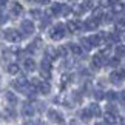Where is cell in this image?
<instances>
[{
  "label": "cell",
  "mask_w": 125,
  "mask_h": 125,
  "mask_svg": "<svg viewBox=\"0 0 125 125\" xmlns=\"http://www.w3.org/2000/svg\"><path fill=\"white\" fill-rule=\"evenodd\" d=\"M5 39H6L8 42H19L20 40V34H19V31L12 30V28H9V30H6L3 32Z\"/></svg>",
  "instance_id": "6da1fadb"
},
{
  "label": "cell",
  "mask_w": 125,
  "mask_h": 125,
  "mask_svg": "<svg viewBox=\"0 0 125 125\" xmlns=\"http://www.w3.org/2000/svg\"><path fill=\"white\" fill-rule=\"evenodd\" d=\"M63 30H65V26L59 23V25H57L54 30L51 31V39H52V40H60L62 37L65 36V31H63Z\"/></svg>",
  "instance_id": "7a4b0ae2"
},
{
  "label": "cell",
  "mask_w": 125,
  "mask_h": 125,
  "mask_svg": "<svg viewBox=\"0 0 125 125\" xmlns=\"http://www.w3.org/2000/svg\"><path fill=\"white\" fill-rule=\"evenodd\" d=\"M110 82L113 85H121L124 82V71H113L110 74Z\"/></svg>",
  "instance_id": "3957f363"
},
{
  "label": "cell",
  "mask_w": 125,
  "mask_h": 125,
  "mask_svg": "<svg viewBox=\"0 0 125 125\" xmlns=\"http://www.w3.org/2000/svg\"><path fill=\"white\" fill-rule=\"evenodd\" d=\"M22 31H23V34H26V36L32 34V32L36 31L34 23H32L31 20H23V22H22Z\"/></svg>",
  "instance_id": "277c9868"
},
{
  "label": "cell",
  "mask_w": 125,
  "mask_h": 125,
  "mask_svg": "<svg viewBox=\"0 0 125 125\" xmlns=\"http://www.w3.org/2000/svg\"><path fill=\"white\" fill-rule=\"evenodd\" d=\"M104 63H105V59H104V56H102V54H94V56H93V62H91V66H93L94 70L102 68Z\"/></svg>",
  "instance_id": "5b68a950"
},
{
  "label": "cell",
  "mask_w": 125,
  "mask_h": 125,
  "mask_svg": "<svg viewBox=\"0 0 125 125\" xmlns=\"http://www.w3.org/2000/svg\"><path fill=\"white\" fill-rule=\"evenodd\" d=\"M48 117H50L51 122H57V124H62V122H63L62 114L59 111H56V110H48Z\"/></svg>",
  "instance_id": "8992f818"
},
{
  "label": "cell",
  "mask_w": 125,
  "mask_h": 125,
  "mask_svg": "<svg viewBox=\"0 0 125 125\" xmlns=\"http://www.w3.org/2000/svg\"><path fill=\"white\" fill-rule=\"evenodd\" d=\"M37 88H39V93L43 94V96H46V94L51 93V85L48 82H40L39 85H37Z\"/></svg>",
  "instance_id": "52a82bcc"
},
{
  "label": "cell",
  "mask_w": 125,
  "mask_h": 125,
  "mask_svg": "<svg viewBox=\"0 0 125 125\" xmlns=\"http://www.w3.org/2000/svg\"><path fill=\"white\" fill-rule=\"evenodd\" d=\"M65 28H66L70 32H77L79 28H80V23L76 22V20H68V22H66V26H65Z\"/></svg>",
  "instance_id": "ba28073f"
},
{
  "label": "cell",
  "mask_w": 125,
  "mask_h": 125,
  "mask_svg": "<svg viewBox=\"0 0 125 125\" xmlns=\"http://www.w3.org/2000/svg\"><path fill=\"white\" fill-rule=\"evenodd\" d=\"M88 111H90L91 116H96V117H99L100 114H102V110H100V107L97 104H91L88 107Z\"/></svg>",
  "instance_id": "9c48e42d"
},
{
  "label": "cell",
  "mask_w": 125,
  "mask_h": 125,
  "mask_svg": "<svg viewBox=\"0 0 125 125\" xmlns=\"http://www.w3.org/2000/svg\"><path fill=\"white\" fill-rule=\"evenodd\" d=\"M99 26V22L96 20V19H86V22H85V28L86 30H90V31H93V30H96V28Z\"/></svg>",
  "instance_id": "30bf717a"
},
{
  "label": "cell",
  "mask_w": 125,
  "mask_h": 125,
  "mask_svg": "<svg viewBox=\"0 0 125 125\" xmlns=\"http://www.w3.org/2000/svg\"><path fill=\"white\" fill-rule=\"evenodd\" d=\"M104 119H105V122L107 124H110V125H113V124H116L117 122V114H114V113H105V116H104Z\"/></svg>",
  "instance_id": "8fae6325"
},
{
  "label": "cell",
  "mask_w": 125,
  "mask_h": 125,
  "mask_svg": "<svg viewBox=\"0 0 125 125\" xmlns=\"http://www.w3.org/2000/svg\"><path fill=\"white\" fill-rule=\"evenodd\" d=\"M34 105H31V104H25L23 105V114H25L26 117H31L32 114H34Z\"/></svg>",
  "instance_id": "7c38bea8"
},
{
  "label": "cell",
  "mask_w": 125,
  "mask_h": 125,
  "mask_svg": "<svg viewBox=\"0 0 125 125\" xmlns=\"http://www.w3.org/2000/svg\"><path fill=\"white\" fill-rule=\"evenodd\" d=\"M23 66H25L26 71H34L36 70V62L32 59H25V62H23Z\"/></svg>",
  "instance_id": "4fadbf2b"
},
{
  "label": "cell",
  "mask_w": 125,
  "mask_h": 125,
  "mask_svg": "<svg viewBox=\"0 0 125 125\" xmlns=\"http://www.w3.org/2000/svg\"><path fill=\"white\" fill-rule=\"evenodd\" d=\"M11 9H12V14H14V16H19V14L23 12V6L19 2H14L12 6H11Z\"/></svg>",
  "instance_id": "5bb4252c"
},
{
  "label": "cell",
  "mask_w": 125,
  "mask_h": 125,
  "mask_svg": "<svg viewBox=\"0 0 125 125\" xmlns=\"http://www.w3.org/2000/svg\"><path fill=\"white\" fill-rule=\"evenodd\" d=\"M88 40L91 43V46H99L100 43H102V39H100V36H97V34H93Z\"/></svg>",
  "instance_id": "9a60e30c"
},
{
  "label": "cell",
  "mask_w": 125,
  "mask_h": 125,
  "mask_svg": "<svg viewBox=\"0 0 125 125\" xmlns=\"http://www.w3.org/2000/svg\"><path fill=\"white\" fill-rule=\"evenodd\" d=\"M70 50H71V52H73L74 56H80V54H82V48H80L77 43H70Z\"/></svg>",
  "instance_id": "2e32d148"
},
{
  "label": "cell",
  "mask_w": 125,
  "mask_h": 125,
  "mask_svg": "<svg viewBox=\"0 0 125 125\" xmlns=\"http://www.w3.org/2000/svg\"><path fill=\"white\" fill-rule=\"evenodd\" d=\"M79 116H80V119H82V121H90V119L93 117V116H91V114H90L88 108H83V110H80Z\"/></svg>",
  "instance_id": "e0dca14e"
},
{
  "label": "cell",
  "mask_w": 125,
  "mask_h": 125,
  "mask_svg": "<svg viewBox=\"0 0 125 125\" xmlns=\"http://www.w3.org/2000/svg\"><path fill=\"white\" fill-rule=\"evenodd\" d=\"M5 96H6V100H8V102L9 104H17V96L16 94H14V93H11V91H6V94H5Z\"/></svg>",
  "instance_id": "ac0fdd59"
},
{
  "label": "cell",
  "mask_w": 125,
  "mask_h": 125,
  "mask_svg": "<svg viewBox=\"0 0 125 125\" xmlns=\"http://www.w3.org/2000/svg\"><path fill=\"white\" fill-rule=\"evenodd\" d=\"M80 45H82L83 50H86V51H90L91 48H93V46H91V43H90V40L86 39V37H82V39H80ZM82 46H80V48H82Z\"/></svg>",
  "instance_id": "d6986e66"
},
{
  "label": "cell",
  "mask_w": 125,
  "mask_h": 125,
  "mask_svg": "<svg viewBox=\"0 0 125 125\" xmlns=\"http://www.w3.org/2000/svg\"><path fill=\"white\" fill-rule=\"evenodd\" d=\"M50 70H51V62L43 59L42 63H40V71H50Z\"/></svg>",
  "instance_id": "ffe728a7"
},
{
  "label": "cell",
  "mask_w": 125,
  "mask_h": 125,
  "mask_svg": "<svg viewBox=\"0 0 125 125\" xmlns=\"http://www.w3.org/2000/svg\"><path fill=\"white\" fill-rule=\"evenodd\" d=\"M56 54L60 56V57H66V56H68V48H66V46H59L57 51H56Z\"/></svg>",
  "instance_id": "44dd1931"
},
{
  "label": "cell",
  "mask_w": 125,
  "mask_h": 125,
  "mask_svg": "<svg viewBox=\"0 0 125 125\" xmlns=\"http://www.w3.org/2000/svg\"><path fill=\"white\" fill-rule=\"evenodd\" d=\"M19 70H20V68H19L17 63H9V65H8V73H9V74H17Z\"/></svg>",
  "instance_id": "7402d4cb"
},
{
  "label": "cell",
  "mask_w": 125,
  "mask_h": 125,
  "mask_svg": "<svg viewBox=\"0 0 125 125\" xmlns=\"http://www.w3.org/2000/svg\"><path fill=\"white\" fill-rule=\"evenodd\" d=\"M124 54H125V48H124V45H119L116 48V59L121 60L122 57H124Z\"/></svg>",
  "instance_id": "603a6c76"
},
{
  "label": "cell",
  "mask_w": 125,
  "mask_h": 125,
  "mask_svg": "<svg viewBox=\"0 0 125 125\" xmlns=\"http://www.w3.org/2000/svg\"><path fill=\"white\" fill-rule=\"evenodd\" d=\"M105 99H108V100H116V99H117V93H116V91H107V93H105Z\"/></svg>",
  "instance_id": "cb8c5ba5"
},
{
  "label": "cell",
  "mask_w": 125,
  "mask_h": 125,
  "mask_svg": "<svg viewBox=\"0 0 125 125\" xmlns=\"http://www.w3.org/2000/svg\"><path fill=\"white\" fill-rule=\"evenodd\" d=\"M60 9H62V5H60V3H52V5H51V12H52V14H59Z\"/></svg>",
  "instance_id": "d4e9b609"
},
{
  "label": "cell",
  "mask_w": 125,
  "mask_h": 125,
  "mask_svg": "<svg viewBox=\"0 0 125 125\" xmlns=\"http://www.w3.org/2000/svg\"><path fill=\"white\" fill-rule=\"evenodd\" d=\"M93 93H94V97L97 99V100H102L105 97V93H104L102 90H96V91H93Z\"/></svg>",
  "instance_id": "484cf974"
},
{
  "label": "cell",
  "mask_w": 125,
  "mask_h": 125,
  "mask_svg": "<svg viewBox=\"0 0 125 125\" xmlns=\"http://www.w3.org/2000/svg\"><path fill=\"white\" fill-rule=\"evenodd\" d=\"M80 6H82V11L85 12V11H88V9H91V8H93V3H91L90 0H86V2H83L82 5H80Z\"/></svg>",
  "instance_id": "4316f807"
},
{
  "label": "cell",
  "mask_w": 125,
  "mask_h": 125,
  "mask_svg": "<svg viewBox=\"0 0 125 125\" xmlns=\"http://www.w3.org/2000/svg\"><path fill=\"white\" fill-rule=\"evenodd\" d=\"M48 23H50V19H48V17H43L42 22H40V28H42V30H43V28H46Z\"/></svg>",
  "instance_id": "83f0119b"
},
{
  "label": "cell",
  "mask_w": 125,
  "mask_h": 125,
  "mask_svg": "<svg viewBox=\"0 0 125 125\" xmlns=\"http://www.w3.org/2000/svg\"><path fill=\"white\" fill-rule=\"evenodd\" d=\"M40 76L43 79H50L51 77V71H40Z\"/></svg>",
  "instance_id": "f1b7e54d"
},
{
  "label": "cell",
  "mask_w": 125,
  "mask_h": 125,
  "mask_svg": "<svg viewBox=\"0 0 125 125\" xmlns=\"http://www.w3.org/2000/svg\"><path fill=\"white\" fill-rule=\"evenodd\" d=\"M114 11H116V12H122V9H124V5L122 3H117V5H114Z\"/></svg>",
  "instance_id": "f546056e"
},
{
  "label": "cell",
  "mask_w": 125,
  "mask_h": 125,
  "mask_svg": "<svg viewBox=\"0 0 125 125\" xmlns=\"http://www.w3.org/2000/svg\"><path fill=\"white\" fill-rule=\"evenodd\" d=\"M30 16H31V17H40V16H42V12L39 11V9H34V11H31V12H30Z\"/></svg>",
  "instance_id": "4dcf8cb0"
},
{
  "label": "cell",
  "mask_w": 125,
  "mask_h": 125,
  "mask_svg": "<svg viewBox=\"0 0 125 125\" xmlns=\"http://www.w3.org/2000/svg\"><path fill=\"white\" fill-rule=\"evenodd\" d=\"M100 5H102V6H111L113 0H100Z\"/></svg>",
  "instance_id": "1f68e13d"
},
{
  "label": "cell",
  "mask_w": 125,
  "mask_h": 125,
  "mask_svg": "<svg viewBox=\"0 0 125 125\" xmlns=\"http://www.w3.org/2000/svg\"><path fill=\"white\" fill-rule=\"evenodd\" d=\"M8 20H9V19H8L6 14H0V25H2V23H6Z\"/></svg>",
  "instance_id": "d6a6232c"
},
{
  "label": "cell",
  "mask_w": 125,
  "mask_h": 125,
  "mask_svg": "<svg viewBox=\"0 0 125 125\" xmlns=\"http://www.w3.org/2000/svg\"><path fill=\"white\" fill-rule=\"evenodd\" d=\"M60 11H63V14H70L71 11H73V9L68 8V6H63V5H62V9H60Z\"/></svg>",
  "instance_id": "836d02e7"
},
{
  "label": "cell",
  "mask_w": 125,
  "mask_h": 125,
  "mask_svg": "<svg viewBox=\"0 0 125 125\" xmlns=\"http://www.w3.org/2000/svg\"><path fill=\"white\" fill-rule=\"evenodd\" d=\"M110 63H111L113 66H117V65H119V59H113L111 62H110Z\"/></svg>",
  "instance_id": "e575fe53"
},
{
  "label": "cell",
  "mask_w": 125,
  "mask_h": 125,
  "mask_svg": "<svg viewBox=\"0 0 125 125\" xmlns=\"http://www.w3.org/2000/svg\"><path fill=\"white\" fill-rule=\"evenodd\" d=\"M119 99H121V104H124V99H125V94H124V91L121 94H119Z\"/></svg>",
  "instance_id": "d590c367"
},
{
  "label": "cell",
  "mask_w": 125,
  "mask_h": 125,
  "mask_svg": "<svg viewBox=\"0 0 125 125\" xmlns=\"http://www.w3.org/2000/svg\"><path fill=\"white\" fill-rule=\"evenodd\" d=\"M6 2H8V0H0V8H3L5 5H6Z\"/></svg>",
  "instance_id": "8d00e7d4"
},
{
  "label": "cell",
  "mask_w": 125,
  "mask_h": 125,
  "mask_svg": "<svg viewBox=\"0 0 125 125\" xmlns=\"http://www.w3.org/2000/svg\"><path fill=\"white\" fill-rule=\"evenodd\" d=\"M36 2H39V3H45L46 0H36Z\"/></svg>",
  "instance_id": "74e56055"
},
{
  "label": "cell",
  "mask_w": 125,
  "mask_h": 125,
  "mask_svg": "<svg viewBox=\"0 0 125 125\" xmlns=\"http://www.w3.org/2000/svg\"><path fill=\"white\" fill-rule=\"evenodd\" d=\"M37 125H42V124H37Z\"/></svg>",
  "instance_id": "f35d334b"
}]
</instances>
